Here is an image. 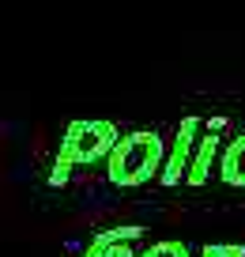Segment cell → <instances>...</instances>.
I'll list each match as a JSON object with an SVG mask.
<instances>
[{
  "label": "cell",
  "instance_id": "6da1fadb",
  "mask_svg": "<svg viewBox=\"0 0 245 257\" xmlns=\"http://www.w3.org/2000/svg\"><path fill=\"white\" fill-rule=\"evenodd\" d=\"M170 148L162 144L155 128H136V133H125L121 144L113 148V155L106 159V174H110L113 185H143L151 178H162V167H166Z\"/></svg>",
  "mask_w": 245,
  "mask_h": 257
},
{
  "label": "cell",
  "instance_id": "7a4b0ae2",
  "mask_svg": "<svg viewBox=\"0 0 245 257\" xmlns=\"http://www.w3.org/2000/svg\"><path fill=\"white\" fill-rule=\"evenodd\" d=\"M117 144H121V133L113 121H72L61 137V148H57V163H53V174H49V185L68 182L72 167H95V163L110 159Z\"/></svg>",
  "mask_w": 245,
  "mask_h": 257
},
{
  "label": "cell",
  "instance_id": "3957f363",
  "mask_svg": "<svg viewBox=\"0 0 245 257\" xmlns=\"http://www.w3.org/2000/svg\"><path fill=\"white\" fill-rule=\"evenodd\" d=\"M200 137H204V121L200 117H185L174 133V144H170V155H166V167H162V185H181L189 178V167H192V155L200 148Z\"/></svg>",
  "mask_w": 245,
  "mask_h": 257
},
{
  "label": "cell",
  "instance_id": "277c9868",
  "mask_svg": "<svg viewBox=\"0 0 245 257\" xmlns=\"http://www.w3.org/2000/svg\"><path fill=\"white\" fill-rule=\"evenodd\" d=\"M222 137H219V125H211L200 137V148L196 155H192V167H189V178H185V185H204L211 174H219V159H222Z\"/></svg>",
  "mask_w": 245,
  "mask_h": 257
},
{
  "label": "cell",
  "instance_id": "5b68a950",
  "mask_svg": "<svg viewBox=\"0 0 245 257\" xmlns=\"http://www.w3.org/2000/svg\"><path fill=\"white\" fill-rule=\"evenodd\" d=\"M219 178L226 185H241L245 189V133L226 144V152L219 159Z\"/></svg>",
  "mask_w": 245,
  "mask_h": 257
},
{
  "label": "cell",
  "instance_id": "8992f818",
  "mask_svg": "<svg viewBox=\"0 0 245 257\" xmlns=\"http://www.w3.org/2000/svg\"><path fill=\"white\" fill-rule=\"evenodd\" d=\"M136 238H143V227L128 223V227H106V231H98L95 238H91V246L106 249V246H132Z\"/></svg>",
  "mask_w": 245,
  "mask_h": 257
},
{
  "label": "cell",
  "instance_id": "52a82bcc",
  "mask_svg": "<svg viewBox=\"0 0 245 257\" xmlns=\"http://www.w3.org/2000/svg\"><path fill=\"white\" fill-rule=\"evenodd\" d=\"M140 257H192V249H189V242L166 238V242H155V246H147Z\"/></svg>",
  "mask_w": 245,
  "mask_h": 257
},
{
  "label": "cell",
  "instance_id": "ba28073f",
  "mask_svg": "<svg viewBox=\"0 0 245 257\" xmlns=\"http://www.w3.org/2000/svg\"><path fill=\"white\" fill-rule=\"evenodd\" d=\"M200 257H245V246H237V242H230V246H219V242H207V246L200 249Z\"/></svg>",
  "mask_w": 245,
  "mask_h": 257
},
{
  "label": "cell",
  "instance_id": "9c48e42d",
  "mask_svg": "<svg viewBox=\"0 0 245 257\" xmlns=\"http://www.w3.org/2000/svg\"><path fill=\"white\" fill-rule=\"evenodd\" d=\"M83 257H140V253H132V246H106V249L87 246V249H83Z\"/></svg>",
  "mask_w": 245,
  "mask_h": 257
}]
</instances>
